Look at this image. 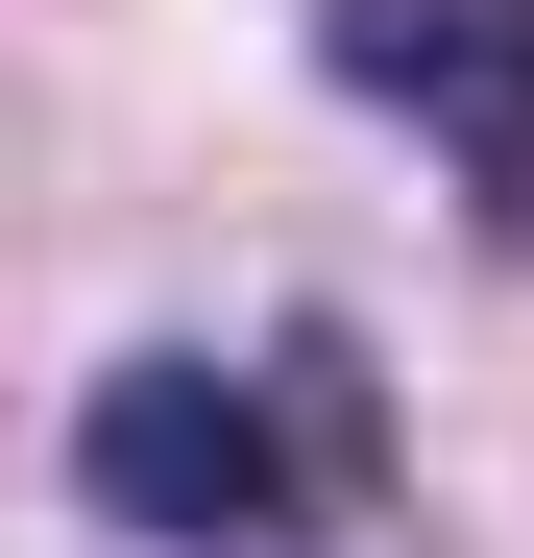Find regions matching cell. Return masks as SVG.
<instances>
[{
  "instance_id": "1",
  "label": "cell",
  "mask_w": 534,
  "mask_h": 558,
  "mask_svg": "<svg viewBox=\"0 0 534 558\" xmlns=\"http://www.w3.org/2000/svg\"><path fill=\"white\" fill-rule=\"evenodd\" d=\"M73 486H98L122 534H170V558H267L292 510L365 486V364H340V340H292V364L146 340V364L73 389Z\"/></svg>"
},
{
  "instance_id": "2",
  "label": "cell",
  "mask_w": 534,
  "mask_h": 558,
  "mask_svg": "<svg viewBox=\"0 0 534 558\" xmlns=\"http://www.w3.org/2000/svg\"><path fill=\"white\" fill-rule=\"evenodd\" d=\"M316 73L365 122H413L486 195V243L534 267V0H316Z\"/></svg>"
}]
</instances>
